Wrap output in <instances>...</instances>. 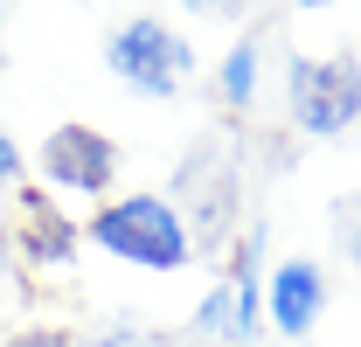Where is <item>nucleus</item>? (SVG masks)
Returning a JSON list of instances; mask_svg holds the SVG:
<instances>
[{
	"label": "nucleus",
	"instance_id": "f257e3e1",
	"mask_svg": "<svg viewBox=\"0 0 361 347\" xmlns=\"http://www.w3.org/2000/svg\"><path fill=\"white\" fill-rule=\"evenodd\" d=\"M84 243H97L104 257L133 264V271H180L195 257V236L167 195H118L84 222Z\"/></svg>",
	"mask_w": 361,
	"mask_h": 347
},
{
	"label": "nucleus",
	"instance_id": "f03ea898",
	"mask_svg": "<svg viewBox=\"0 0 361 347\" xmlns=\"http://www.w3.org/2000/svg\"><path fill=\"white\" fill-rule=\"evenodd\" d=\"M104 70L133 97H174L195 77V42L180 35L174 21H160V14H126L104 35Z\"/></svg>",
	"mask_w": 361,
	"mask_h": 347
},
{
	"label": "nucleus",
	"instance_id": "7ed1b4c3",
	"mask_svg": "<svg viewBox=\"0 0 361 347\" xmlns=\"http://www.w3.org/2000/svg\"><path fill=\"white\" fill-rule=\"evenodd\" d=\"M285 118L299 139H348L361 126V56H292Z\"/></svg>",
	"mask_w": 361,
	"mask_h": 347
},
{
	"label": "nucleus",
	"instance_id": "20e7f679",
	"mask_svg": "<svg viewBox=\"0 0 361 347\" xmlns=\"http://www.w3.org/2000/svg\"><path fill=\"white\" fill-rule=\"evenodd\" d=\"M35 167H42L49 188H63V195H104L111 181H118V139L111 132H97V126H49L42 139V153H35Z\"/></svg>",
	"mask_w": 361,
	"mask_h": 347
},
{
	"label": "nucleus",
	"instance_id": "39448f33",
	"mask_svg": "<svg viewBox=\"0 0 361 347\" xmlns=\"http://www.w3.org/2000/svg\"><path fill=\"white\" fill-rule=\"evenodd\" d=\"M326 299H334L326 264H319V257H285L278 271H271L264 312H271V327H278L285 341H306L319 319H326Z\"/></svg>",
	"mask_w": 361,
	"mask_h": 347
},
{
	"label": "nucleus",
	"instance_id": "423d86ee",
	"mask_svg": "<svg viewBox=\"0 0 361 347\" xmlns=\"http://www.w3.org/2000/svg\"><path fill=\"white\" fill-rule=\"evenodd\" d=\"M21 236H28V264H70L84 229H70V216H56V202L21 188Z\"/></svg>",
	"mask_w": 361,
	"mask_h": 347
},
{
	"label": "nucleus",
	"instance_id": "0eeeda50",
	"mask_svg": "<svg viewBox=\"0 0 361 347\" xmlns=\"http://www.w3.org/2000/svg\"><path fill=\"white\" fill-rule=\"evenodd\" d=\"M257 77H264V35L250 28V35L223 56V70H216V97H223L229 111H250V104H257Z\"/></svg>",
	"mask_w": 361,
	"mask_h": 347
},
{
	"label": "nucleus",
	"instance_id": "6e6552de",
	"mask_svg": "<svg viewBox=\"0 0 361 347\" xmlns=\"http://www.w3.org/2000/svg\"><path fill=\"white\" fill-rule=\"evenodd\" d=\"M195 334L202 341H236V292H229V278L209 285V299L195 305Z\"/></svg>",
	"mask_w": 361,
	"mask_h": 347
},
{
	"label": "nucleus",
	"instance_id": "1a4fd4ad",
	"mask_svg": "<svg viewBox=\"0 0 361 347\" xmlns=\"http://www.w3.org/2000/svg\"><path fill=\"white\" fill-rule=\"evenodd\" d=\"M334 243H341V257L361 271V188L334 195Z\"/></svg>",
	"mask_w": 361,
	"mask_h": 347
},
{
	"label": "nucleus",
	"instance_id": "9d476101",
	"mask_svg": "<svg viewBox=\"0 0 361 347\" xmlns=\"http://www.w3.org/2000/svg\"><path fill=\"white\" fill-rule=\"evenodd\" d=\"M7 347H77V334H63V327H21Z\"/></svg>",
	"mask_w": 361,
	"mask_h": 347
},
{
	"label": "nucleus",
	"instance_id": "9b49d317",
	"mask_svg": "<svg viewBox=\"0 0 361 347\" xmlns=\"http://www.w3.org/2000/svg\"><path fill=\"white\" fill-rule=\"evenodd\" d=\"M21 174H28V160H21V146L0 132V188H21Z\"/></svg>",
	"mask_w": 361,
	"mask_h": 347
},
{
	"label": "nucleus",
	"instance_id": "f8f14e48",
	"mask_svg": "<svg viewBox=\"0 0 361 347\" xmlns=\"http://www.w3.org/2000/svg\"><path fill=\"white\" fill-rule=\"evenodd\" d=\"M14 271V229H0V278Z\"/></svg>",
	"mask_w": 361,
	"mask_h": 347
},
{
	"label": "nucleus",
	"instance_id": "ddd939ff",
	"mask_svg": "<svg viewBox=\"0 0 361 347\" xmlns=\"http://www.w3.org/2000/svg\"><path fill=\"white\" fill-rule=\"evenodd\" d=\"M0 35H7V14H0ZM0 70H7V49H0Z\"/></svg>",
	"mask_w": 361,
	"mask_h": 347
}]
</instances>
